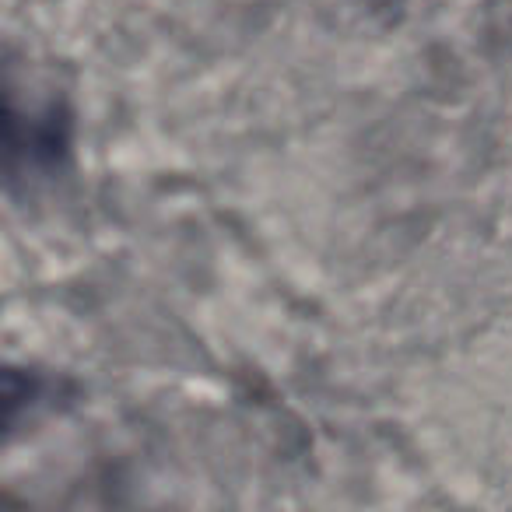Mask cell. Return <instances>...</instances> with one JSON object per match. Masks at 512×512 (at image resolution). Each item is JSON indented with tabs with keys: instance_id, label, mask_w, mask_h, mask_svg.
<instances>
[{
	"instance_id": "1",
	"label": "cell",
	"mask_w": 512,
	"mask_h": 512,
	"mask_svg": "<svg viewBox=\"0 0 512 512\" xmlns=\"http://www.w3.org/2000/svg\"><path fill=\"white\" fill-rule=\"evenodd\" d=\"M74 116L64 99L46 102L39 113H22L15 92L8 88L4 109V158H8V186L22 176H53L71 155Z\"/></svg>"
}]
</instances>
